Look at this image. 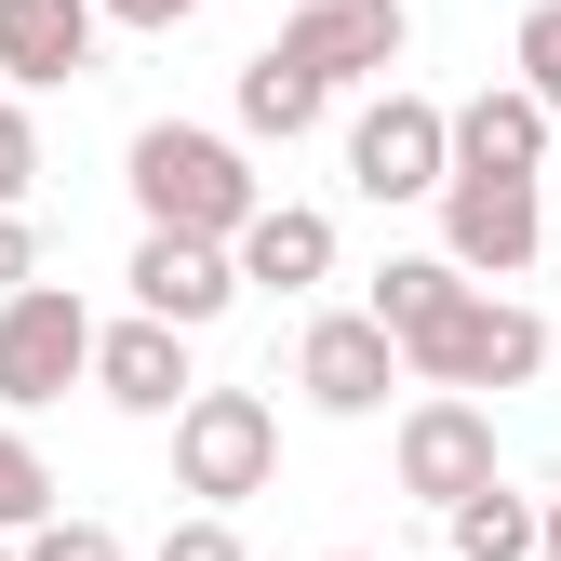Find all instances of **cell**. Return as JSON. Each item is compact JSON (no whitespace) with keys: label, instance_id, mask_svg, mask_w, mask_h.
Returning <instances> with one entry per match:
<instances>
[{"label":"cell","instance_id":"obj_1","mask_svg":"<svg viewBox=\"0 0 561 561\" xmlns=\"http://www.w3.org/2000/svg\"><path fill=\"white\" fill-rule=\"evenodd\" d=\"M121 187H134L148 228H201V241H228L254 201H267L254 161H241V134H215V121H148L121 148Z\"/></svg>","mask_w":561,"mask_h":561},{"label":"cell","instance_id":"obj_2","mask_svg":"<svg viewBox=\"0 0 561 561\" xmlns=\"http://www.w3.org/2000/svg\"><path fill=\"white\" fill-rule=\"evenodd\" d=\"M401 375H414V388L508 401V388H535V375H548V321H535L522 295H495V280H468L442 321H414V334H401Z\"/></svg>","mask_w":561,"mask_h":561},{"label":"cell","instance_id":"obj_3","mask_svg":"<svg viewBox=\"0 0 561 561\" xmlns=\"http://www.w3.org/2000/svg\"><path fill=\"white\" fill-rule=\"evenodd\" d=\"M161 428H174V495H201V508H241L280 481V414L254 388H187Z\"/></svg>","mask_w":561,"mask_h":561},{"label":"cell","instance_id":"obj_4","mask_svg":"<svg viewBox=\"0 0 561 561\" xmlns=\"http://www.w3.org/2000/svg\"><path fill=\"white\" fill-rule=\"evenodd\" d=\"M81 375H94V308L67 295V280H14V295H0V401L41 414Z\"/></svg>","mask_w":561,"mask_h":561},{"label":"cell","instance_id":"obj_5","mask_svg":"<svg viewBox=\"0 0 561 561\" xmlns=\"http://www.w3.org/2000/svg\"><path fill=\"white\" fill-rule=\"evenodd\" d=\"M428 201H442V254H455L468 280H522V267L548 254V201H535V174H442Z\"/></svg>","mask_w":561,"mask_h":561},{"label":"cell","instance_id":"obj_6","mask_svg":"<svg viewBox=\"0 0 561 561\" xmlns=\"http://www.w3.org/2000/svg\"><path fill=\"white\" fill-rule=\"evenodd\" d=\"M388 468H401V495H414V508H455L468 481H495V401H468V388L401 401V442H388Z\"/></svg>","mask_w":561,"mask_h":561},{"label":"cell","instance_id":"obj_7","mask_svg":"<svg viewBox=\"0 0 561 561\" xmlns=\"http://www.w3.org/2000/svg\"><path fill=\"white\" fill-rule=\"evenodd\" d=\"M295 388H308V414H334V428L388 414V388H401V347H388V321H375V308H321V321L295 334Z\"/></svg>","mask_w":561,"mask_h":561},{"label":"cell","instance_id":"obj_8","mask_svg":"<svg viewBox=\"0 0 561 561\" xmlns=\"http://www.w3.org/2000/svg\"><path fill=\"white\" fill-rule=\"evenodd\" d=\"M442 174H455V148H442V107L428 94L388 81L362 121H347V187H362V201H428Z\"/></svg>","mask_w":561,"mask_h":561},{"label":"cell","instance_id":"obj_9","mask_svg":"<svg viewBox=\"0 0 561 561\" xmlns=\"http://www.w3.org/2000/svg\"><path fill=\"white\" fill-rule=\"evenodd\" d=\"M401 41H414L401 0H295V27H280V54H295L321 94H334V81H388Z\"/></svg>","mask_w":561,"mask_h":561},{"label":"cell","instance_id":"obj_10","mask_svg":"<svg viewBox=\"0 0 561 561\" xmlns=\"http://www.w3.org/2000/svg\"><path fill=\"white\" fill-rule=\"evenodd\" d=\"M134 308H148V321H174V334L228 321V308H241L228 241H201V228H148V241H134Z\"/></svg>","mask_w":561,"mask_h":561},{"label":"cell","instance_id":"obj_11","mask_svg":"<svg viewBox=\"0 0 561 561\" xmlns=\"http://www.w3.org/2000/svg\"><path fill=\"white\" fill-rule=\"evenodd\" d=\"M81 388H94V401H121V414H174L201 375H187V334L134 308V321H94V375H81Z\"/></svg>","mask_w":561,"mask_h":561},{"label":"cell","instance_id":"obj_12","mask_svg":"<svg viewBox=\"0 0 561 561\" xmlns=\"http://www.w3.org/2000/svg\"><path fill=\"white\" fill-rule=\"evenodd\" d=\"M94 0H0V81L14 94H67V81H94Z\"/></svg>","mask_w":561,"mask_h":561},{"label":"cell","instance_id":"obj_13","mask_svg":"<svg viewBox=\"0 0 561 561\" xmlns=\"http://www.w3.org/2000/svg\"><path fill=\"white\" fill-rule=\"evenodd\" d=\"M228 267H241V295L267 280V295H308V280H334V215L321 201H254V215L228 228Z\"/></svg>","mask_w":561,"mask_h":561},{"label":"cell","instance_id":"obj_14","mask_svg":"<svg viewBox=\"0 0 561 561\" xmlns=\"http://www.w3.org/2000/svg\"><path fill=\"white\" fill-rule=\"evenodd\" d=\"M548 107L522 94V81H481L468 107H442V148H455V174H548Z\"/></svg>","mask_w":561,"mask_h":561},{"label":"cell","instance_id":"obj_15","mask_svg":"<svg viewBox=\"0 0 561 561\" xmlns=\"http://www.w3.org/2000/svg\"><path fill=\"white\" fill-rule=\"evenodd\" d=\"M321 107H334V94H321V81H308V67L280 54V41H267V54H241V134L295 148V134H321Z\"/></svg>","mask_w":561,"mask_h":561},{"label":"cell","instance_id":"obj_16","mask_svg":"<svg viewBox=\"0 0 561 561\" xmlns=\"http://www.w3.org/2000/svg\"><path fill=\"white\" fill-rule=\"evenodd\" d=\"M442 535H455V561H535V495L495 468V481H468L442 508Z\"/></svg>","mask_w":561,"mask_h":561},{"label":"cell","instance_id":"obj_17","mask_svg":"<svg viewBox=\"0 0 561 561\" xmlns=\"http://www.w3.org/2000/svg\"><path fill=\"white\" fill-rule=\"evenodd\" d=\"M455 295H468V267H455V254H388V267H375V295H362V308H375V321H388V347H401L414 321H442Z\"/></svg>","mask_w":561,"mask_h":561},{"label":"cell","instance_id":"obj_18","mask_svg":"<svg viewBox=\"0 0 561 561\" xmlns=\"http://www.w3.org/2000/svg\"><path fill=\"white\" fill-rule=\"evenodd\" d=\"M41 508H54V468H41V442H27V428H0V535H27Z\"/></svg>","mask_w":561,"mask_h":561},{"label":"cell","instance_id":"obj_19","mask_svg":"<svg viewBox=\"0 0 561 561\" xmlns=\"http://www.w3.org/2000/svg\"><path fill=\"white\" fill-rule=\"evenodd\" d=\"M508 67H522V94L561 121V0H535V14H522V41H508Z\"/></svg>","mask_w":561,"mask_h":561},{"label":"cell","instance_id":"obj_20","mask_svg":"<svg viewBox=\"0 0 561 561\" xmlns=\"http://www.w3.org/2000/svg\"><path fill=\"white\" fill-rule=\"evenodd\" d=\"M14 561H134V548H121L107 522H67V508H41V522L14 535Z\"/></svg>","mask_w":561,"mask_h":561},{"label":"cell","instance_id":"obj_21","mask_svg":"<svg viewBox=\"0 0 561 561\" xmlns=\"http://www.w3.org/2000/svg\"><path fill=\"white\" fill-rule=\"evenodd\" d=\"M41 187V121H27V94L0 81V215H14V201Z\"/></svg>","mask_w":561,"mask_h":561},{"label":"cell","instance_id":"obj_22","mask_svg":"<svg viewBox=\"0 0 561 561\" xmlns=\"http://www.w3.org/2000/svg\"><path fill=\"white\" fill-rule=\"evenodd\" d=\"M161 561H241V522H228V508H187V522L161 535Z\"/></svg>","mask_w":561,"mask_h":561},{"label":"cell","instance_id":"obj_23","mask_svg":"<svg viewBox=\"0 0 561 561\" xmlns=\"http://www.w3.org/2000/svg\"><path fill=\"white\" fill-rule=\"evenodd\" d=\"M94 14H107V27H148V41H174V27L201 14V0H94Z\"/></svg>","mask_w":561,"mask_h":561},{"label":"cell","instance_id":"obj_24","mask_svg":"<svg viewBox=\"0 0 561 561\" xmlns=\"http://www.w3.org/2000/svg\"><path fill=\"white\" fill-rule=\"evenodd\" d=\"M14 280H41V228H27V201L0 215V295H14Z\"/></svg>","mask_w":561,"mask_h":561},{"label":"cell","instance_id":"obj_25","mask_svg":"<svg viewBox=\"0 0 561 561\" xmlns=\"http://www.w3.org/2000/svg\"><path fill=\"white\" fill-rule=\"evenodd\" d=\"M535 561H561V495H548V508H535Z\"/></svg>","mask_w":561,"mask_h":561},{"label":"cell","instance_id":"obj_26","mask_svg":"<svg viewBox=\"0 0 561 561\" xmlns=\"http://www.w3.org/2000/svg\"><path fill=\"white\" fill-rule=\"evenodd\" d=\"M321 561H362V548H321Z\"/></svg>","mask_w":561,"mask_h":561},{"label":"cell","instance_id":"obj_27","mask_svg":"<svg viewBox=\"0 0 561 561\" xmlns=\"http://www.w3.org/2000/svg\"><path fill=\"white\" fill-rule=\"evenodd\" d=\"M0 561H14V535H0Z\"/></svg>","mask_w":561,"mask_h":561}]
</instances>
